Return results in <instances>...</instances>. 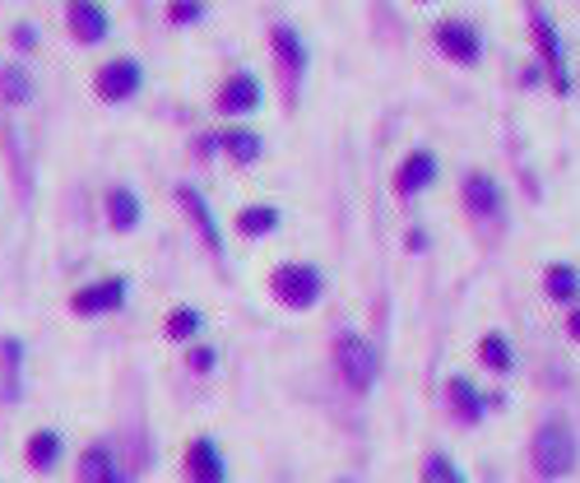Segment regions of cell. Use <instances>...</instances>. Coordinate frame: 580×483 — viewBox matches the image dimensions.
Instances as JSON below:
<instances>
[{
    "label": "cell",
    "instance_id": "cell-5",
    "mask_svg": "<svg viewBox=\"0 0 580 483\" xmlns=\"http://www.w3.org/2000/svg\"><path fill=\"white\" fill-rule=\"evenodd\" d=\"M93 89H98L102 102H121V98H130V93L140 89V66L136 61H108V66L98 70Z\"/></svg>",
    "mask_w": 580,
    "mask_h": 483
},
{
    "label": "cell",
    "instance_id": "cell-1",
    "mask_svg": "<svg viewBox=\"0 0 580 483\" xmlns=\"http://www.w3.org/2000/svg\"><path fill=\"white\" fill-rule=\"evenodd\" d=\"M530 461H534V470L543 479H567L576 470V461H580V442L571 433V423L548 418L534 433V442H530Z\"/></svg>",
    "mask_w": 580,
    "mask_h": 483
},
{
    "label": "cell",
    "instance_id": "cell-4",
    "mask_svg": "<svg viewBox=\"0 0 580 483\" xmlns=\"http://www.w3.org/2000/svg\"><path fill=\"white\" fill-rule=\"evenodd\" d=\"M187 483H228V461L214 437H196L187 446Z\"/></svg>",
    "mask_w": 580,
    "mask_h": 483
},
{
    "label": "cell",
    "instance_id": "cell-21",
    "mask_svg": "<svg viewBox=\"0 0 580 483\" xmlns=\"http://www.w3.org/2000/svg\"><path fill=\"white\" fill-rule=\"evenodd\" d=\"M479 358H483L492 372H507V367H511V344H507L502 335H488V339L479 344Z\"/></svg>",
    "mask_w": 580,
    "mask_h": 483
},
{
    "label": "cell",
    "instance_id": "cell-28",
    "mask_svg": "<svg viewBox=\"0 0 580 483\" xmlns=\"http://www.w3.org/2000/svg\"><path fill=\"white\" fill-rule=\"evenodd\" d=\"M571 331H576V335H580V312H576V321H571Z\"/></svg>",
    "mask_w": 580,
    "mask_h": 483
},
{
    "label": "cell",
    "instance_id": "cell-12",
    "mask_svg": "<svg viewBox=\"0 0 580 483\" xmlns=\"http://www.w3.org/2000/svg\"><path fill=\"white\" fill-rule=\"evenodd\" d=\"M432 172H437V158H432V154H409L404 168L394 172V191H400V196L423 191V186L432 181Z\"/></svg>",
    "mask_w": 580,
    "mask_h": 483
},
{
    "label": "cell",
    "instance_id": "cell-22",
    "mask_svg": "<svg viewBox=\"0 0 580 483\" xmlns=\"http://www.w3.org/2000/svg\"><path fill=\"white\" fill-rule=\"evenodd\" d=\"M181 200H187V209H191V219L204 228V241L209 247H219V228H214V219H209V205L196 196V191H181Z\"/></svg>",
    "mask_w": 580,
    "mask_h": 483
},
{
    "label": "cell",
    "instance_id": "cell-24",
    "mask_svg": "<svg viewBox=\"0 0 580 483\" xmlns=\"http://www.w3.org/2000/svg\"><path fill=\"white\" fill-rule=\"evenodd\" d=\"M0 85H6V98H14V102H23L33 93V85H29V75H23L19 66H6V75H0Z\"/></svg>",
    "mask_w": 580,
    "mask_h": 483
},
{
    "label": "cell",
    "instance_id": "cell-8",
    "mask_svg": "<svg viewBox=\"0 0 580 483\" xmlns=\"http://www.w3.org/2000/svg\"><path fill=\"white\" fill-rule=\"evenodd\" d=\"M121 303H126V279H102V284H93V288H79L74 298H70V307H74L79 316L112 312V307H121Z\"/></svg>",
    "mask_w": 580,
    "mask_h": 483
},
{
    "label": "cell",
    "instance_id": "cell-18",
    "mask_svg": "<svg viewBox=\"0 0 580 483\" xmlns=\"http://www.w3.org/2000/svg\"><path fill=\"white\" fill-rule=\"evenodd\" d=\"M108 214H112L117 228H136L140 224V200L130 196V191H112L108 196Z\"/></svg>",
    "mask_w": 580,
    "mask_h": 483
},
{
    "label": "cell",
    "instance_id": "cell-9",
    "mask_svg": "<svg viewBox=\"0 0 580 483\" xmlns=\"http://www.w3.org/2000/svg\"><path fill=\"white\" fill-rule=\"evenodd\" d=\"M79 483H130V479H126L117 455L98 442V446H89L84 455H79Z\"/></svg>",
    "mask_w": 580,
    "mask_h": 483
},
{
    "label": "cell",
    "instance_id": "cell-14",
    "mask_svg": "<svg viewBox=\"0 0 580 483\" xmlns=\"http://www.w3.org/2000/svg\"><path fill=\"white\" fill-rule=\"evenodd\" d=\"M256 102H260L256 75H237V79H228V85H223V98H219L223 112H251Z\"/></svg>",
    "mask_w": 580,
    "mask_h": 483
},
{
    "label": "cell",
    "instance_id": "cell-20",
    "mask_svg": "<svg viewBox=\"0 0 580 483\" xmlns=\"http://www.w3.org/2000/svg\"><path fill=\"white\" fill-rule=\"evenodd\" d=\"M423 483H469L451 461H446V455L441 451H432L428 455V461H423Z\"/></svg>",
    "mask_w": 580,
    "mask_h": 483
},
{
    "label": "cell",
    "instance_id": "cell-27",
    "mask_svg": "<svg viewBox=\"0 0 580 483\" xmlns=\"http://www.w3.org/2000/svg\"><path fill=\"white\" fill-rule=\"evenodd\" d=\"M191 367H214V348H196V354H191Z\"/></svg>",
    "mask_w": 580,
    "mask_h": 483
},
{
    "label": "cell",
    "instance_id": "cell-25",
    "mask_svg": "<svg viewBox=\"0 0 580 483\" xmlns=\"http://www.w3.org/2000/svg\"><path fill=\"white\" fill-rule=\"evenodd\" d=\"M548 293H552V298H571V293H576V275L567 270V265H552V270H548Z\"/></svg>",
    "mask_w": 580,
    "mask_h": 483
},
{
    "label": "cell",
    "instance_id": "cell-6",
    "mask_svg": "<svg viewBox=\"0 0 580 483\" xmlns=\"http://www.w3.org/2000/svg\"><path fill=\"white\" fill-rule=\"evenodd\" d=\"M437 47H441L451 61H460V66H473V61H479V33H473L469 23H460V19L437 23Z\"/></svg>",
    "mask_w": 580,
    "mask_h": 483
},
{
    "label": "cell",
    "instance_id": "cell-16",
    "mask_svg": "<svg viewBox=\"0 0 580 483\" xmlns=\"http://www.w3.org/2000/svg\"><path fill=\"white\" fill-rule=\"evenodd\" d=\"M274 47H279V61H283L288 75H298V70L307 66V47L298 42L293 29H274Z\"/></svg>",
    "mask_w": 580,
    "mask_h": 483
},
{
    "label": "cell",
    "instance_id": "cell-13",
    "mask_svg": "<svg viewBox=\"0 0 580 483\" xmlns=\"http://www.w3.org/2000/svg\"><path fill=\"white\" fill-rule=\"evenodd\" d=\"M534 38H539V51L543 61L552 70V85H558V93H567V70H562V47H558V33H552V23L543 14H534Z\"/></svg>",
    "mask_w": 580,
    "mask_h": 483
},
{
    "label": "cell",
    "instance_id": "cell-17",
    "mask_svg": "<svg viewBox=\"0 0 580 483\" xmlns=\"http://www.w3.org/2000/svg\"><path fill=\"white\" fill-rule=\"evenodd\" d=\"M223 149L237 158V164H256V158H260V136H256V130H228Z\"/></svg>",
    "mask_w": 580,
    "mask_h": 483
},
{
    "label": "cell",
    "instance_id": "cell-10",
    "mask_svg": "<svg viewBox=\"0 0 580 483\" xmlns=\"http://www.w3.org/2000/svg\"><path fill=\"white\" fill-rule=\"evenodd\" d=\"M61 451H66V442H61L57 427H38V433L29 437V446H23V461H29V470H38V474H51L61 465Z\"/></svg>",
    "mask_w": 580,
    "mask_h": 483
},
{
    "label": "cell",
    "instance_id": "cell-26",
    "mask_svg": "<svg viewBox=\"0 0 580 483\" xmlns=\"http://www.w3.org/2000/svg\"><path fill=\"white\" fill-rule=\"evenodd\" d=\"M172 23H196L200 14H204V6H200V0H172Z\"/></svg>",
    "mask_w": 580,
    "mask_h": 483
},
{
    "label": "cell",
    "instance_id": "cell-19",
    "mask_svg": "<svg viewBox=\"0 0 580 483\" xmlns=\"http://www.w3.org/2000/svg\"><path fill=\"white\" fill-rule=\"evenodd\" d=\"M274 224H279V214H274L270 205H251V209L237 214V228H242L247 237H256V233H270Z\"/></svg>",
    "mask_w": 580,
    "mask_h": 483
},
{
    "label": "cell",
    "instance_id": "cell-2",
    "mask_svg": "<svg viewBox=\"0 0 580 483\" xmlns=\"http://www.w3.org/2000/svg\"><path fill=\"white\" fill-rule=\"evenodd\" d=\"M334 354H339V372H344V382L362 395V391H372L377 386V372H381V358H377V348L367 344L362 335H339L334 344Z\"/></svg>",
    "mask_w": 580,
    "mask_h": 483
},
{
    "label": "cell",
    "instance_id": "cell-7",
    "mask_svg": "<svg viewBox=\"0 0 580 483\" xmlns=\"http://www.w3.org/2000/svg\"><path fill=\"white\" fill-rule=\"evenodd\" d=\"M66 14H70V33L79 42H102L108 38V10H102L98 0H70Z\"/></svg>",
    "mask_w": 580,
    "mask_h": 483
},
{
    "label": "cell",
    "instance_id": "cell-11",
    "mask_svg": "<svg viewBox=\"0 0 580 483\" xmlns=\"http://www.w3.org/2000/svg\"><path fill=\"white\" fill-rule=\"evenodd\" d=\"M446 405H451V414H456V423H464V427H473L483 418V410H488V400L473 391L469 382H451L446 386Z\"/></svg>",
    "mask_w": 580,
    "mask_h": 483
},
{
    "label": "cell",
    "instance_id": "cell-3",
    "mask_svg": "<svg viewBox=\"0 0 580 483\" xmlns=\"http://www.w3.org/2000/svg\"><path fill=\"white\" fill-rule=\"evenodd\" d=\"M270 288L283 307H311L321 298V275H316L311 265H279L270 275Z\"/></svg>",
    "mask_w": 580,
    "mask_h": 483
},
{
    "label": "cell",
    "instance_id": "cell-15",
    "mask_svg": "<svg viewBox=\"0 0 580 483\" xmlns=\"http://www.w3.org/2000/svg\"><path fill=\"white\" fill-rule=\"evenodd\" d=\"M464 200L473 214H497V205H502V191L488 181V177H469L464 181Z\"/></svg>",
    "mask_w": 580,
    "mask_h": 483
},
{
    "label": "cell",
    "instance_id": "cell-23",
    "mask_svg": "<svg viewBox=\"0 0 580 483\" xmlns=\"http://www.w3.org/2000/svg\"><path fill=\"white\" fill-rule=\"evenodd\" d=\"M196 331H200V312H191V307L172 312V321H168V335H172V339H191Z\"/></svg>",
    "mask_w": 580,
    "mask_h": 483
}]
</instances>
